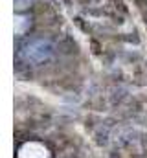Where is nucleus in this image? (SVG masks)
<instances>
[{"mask_svg": "<svg viewBox=\"0 0 147 158\" xmlns=\"http://www.w3.org/2000/svg\"><path fill=\"white\" fill-rule=\"evenodd\" d=\"M26 24H28V22H26V19H24V17H19V15H17V17H15V33H19V35H20V33L24 31Z\"/></svg>", "mask_w": 147, "mask_h": 158, "instance_id": "2", "label": "nucleus"}, {"mask_svg": "<svg viewBox=\"0 0 147 158\" xmlns=\"http://www.w3.org/2000/svg\"><path fill=\"white\" fill-rule=\"evenodd\" d=\"M19 158H48V151L44 145H40L37 142H30L20 147Z\"/></svg>", "mask_w": 147, "mask_h": 158, "instance_id": "1", "label": "nucleus"}]
</instances>
